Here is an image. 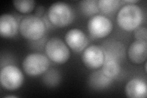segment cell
I'll list each match as a JSON object with an SVG mask.
<instances>
[{
	"mask_svg": "<svg viewBox=\"0 0 147 98\" xmlns=\"http://www.w3.org/2000/svg\"><path fill=\"white\" fill-rule=\"evenodd\" d=\"M143 20V12L141 8L135 4H127L124 6L117 17L119 26L121 29L131 31L139 28Z\"/></svg>",
	"mask_w": 147,
	"mask_h": 98,
	"instance_id": "obj_1",
	"label": "cell"
},
{
	"mask_svg": "<svg viewBox=\"0 0 147 98\" xmlns=\"http://www.w3.org/2000/svg\"><path fill=\"white\" fill-rule=\"evenodd\" d=\"M19 26L15 17L9 14H4L0 17V34L3 38L14 37L18 32Z\"/></svg>",
	"mask_w": 147,
	"mask_h": 98,
	"instance_id": "obj_11",
	"label": "cell"
},
{
	"mask_svg": "<svg viewBox=\"0 0 147 98\" xmlns=\"http://www.w3.org/2000/svg\"><path fill=\"white\" fill-rule=\"evenodd\" d=\"M119 0H99L98 5L99 10L105 14L111 13L116 10L120 5Z\"/></svg>",
	"mask_w": 147,
	"mask_h": 98,
	"instance_id": "obj_16",
	"label": "cell"
},
{
	"mask_svg": "<svg viewBox=\"0 0 147 98\" xmlns=\"http://www.w3.org/2000/svg\"><path fill=\"white\" fill-rule=\"evenodd\" d=\"M64 39L67 45L75 52H81L88 44V38L85 34L77 28L69 30Z\"/></svg>",
	"mask_w": 147,
	"mask_h": 98,
	"instance_id": "obj_9",
	"label": "cell"
},
{
	"mask_svg": "<svg viewBox=\"0 0 147 98\" xmlns=\"http://www.w3.org/2000/svg\"><path fill=\"white\" fill-rule=\"evenodd\" d=\"M13 4L17 10L22 13H29L35 6V2L33 0H18L13 1Z\"/></svg>",
	"mask_w": 147,
	"mask_h": 98,
	"instance_id": "obj_18",
	"label": "cell"
},
{
	"mask_svg": "<svg viewBox=\"0 0 147 98\" xmlns=\"http://www.w3.org/2000/svg\"><path fill=\"white\" fill-rule=\"evenodd\" d=\"M145 72H146V63H145Z\"/></svg>",
	"mask_w": 147,
	"mask_h": 98,
	"instance_id": "obj_22",
	"label": "cell"
},
{
	"mask_svg": "<svg viewBox=\"0 0 147 98\" xmlns=\"http://www.w3.org/2000/svg\"><path fill=\"white\" fill-rule=\"evenodd\" d=\"M90 34L94 38H103L107 36L113 29L112 23L104 16L96 15L92 17L87 25Z\"/></svg>",
	"mask_w": 147,
	"mask_h": 98,
	"instance_id": "obj_7",
	"label": "cell"
},
{
	"mask_svg": "<svg viewBox=\"0 0 147 98\" xmlns=\"http://www.w3.org/2000/svg\"><path fill=\"white\" fill-rule=\"evenodd\" d=\"M112 82L113 79L105 75L102 70L92 72L88 78L89 85L96 90H103L109 87Z\"/></svg>",
	"mask_w": 147,
	"mask_h": 98,
	"instance_id": "obj_14",
	"label": "cell"
},
{
	"mask_svg": "<svg viewBox=\"0 0 147 98\" xmlns=\"http://www.w3.org/2000/svg\"><path fill=\"white\" fill-rule=\"evenodd\" d=\"M48 18L52 24L58 27H65L74 19L71 6L66 3L57 2L52 4L48 10Z\"/></svg>",
	"mask_w": 147,
	"mask_h": 98,
	"instance_id": "obj_3",
	"label": "cell"
},
{
	"mask_svg": "<svg viewBox=\"0 0 147 98\" xmlns=\"http://www.w3.org/2000/svg\"><path fill=\"white\" fill-rule=\"evenodd\" d=\"M146 56L147 43L146 41L136 40L129 47L128 57L133 63L141 64L145 62Z\"/></svg>",
	"mask_w": 147,
	"mask_h": 98,
	"instance_id": "obj_10",
	"label": "cell"
},
{
	"mask_svg": "<svg viewBox=\"0 0 147 98\" xmlns=\"http://www.w3.org/2000/svg\"><path fill=\"white\" fill-rule=\"evenodd\" d=\"M60 80V74L56 69H52L45 72L43 76V81L49 87H55Z\"/></svg>",
	"mask_w": 147,
	"mask_h": 98,
	"instance_id": "obj_17",
	"label": "cell"
},
{
	"mask_svg": "<svg viewBox=\"0 0 147 98\" xmlns=\"http://www.w3.org/2000/svg\"><path fill=\"white\" fill-rule=\"evenodd\" d=\"M24 75L17 66L7 65L2 68L0 73L1 86L6 90L13 91L19 88L24 82Z\"/></svg>",
	"mask_w": 147,
	"mask_h": 98,
	"instance_id": "obj_6",
	"label": "cell"
},
{
	"mask_svg": "<svg viewBox=\"0 0 147 98\" xmlns=\"http://www.w3.org/2000/svg\"><path fill=\"white\" fill-rule=\"evenodd\" d=\"M105 59L102 64V71L111 78L117 77L121 71L120 64L117 57L111 52H104Z\"/></svg>",
	"mask_w": 147,
	"mask_h": 98,
	"instance_id": "obj_13",
	"label": "cell"
},
{
	"mask_svg": "<svg viewBox=\"0 0 147 98\" xmlns=\"http://www.w3.org/2000/svg\"><path fill=\"white\" fill-rule=\"evenodd\" d=\"M80 9L82 12L87 16H93L99 11L98 1L96 0H85L81 1Z\"/></svg>",
	"mask_w": 147,
	"mask_h": 98,
	"instance_id": "obj_15",
	"label": "cell"
},
{
	"mask_svg": "<svg viewBox=\"0 0 147 98\" xmlns=\"http://www.w3.org/2000/svg\"><path fill=\"white\" fill-rule=\"evenodd\" d=\"M125 2L127 3L128 4H135L137 2H139V1H137V0H132V1H125Z\"/></svg>",
	"mask_w": 147,
	"mask_h": 98,
	"instance_id": "obj_20",
	"label": "cell"
},
{
	"mask_svg": "<svg viewBox=\"0 0 147 98\" xmlns=\"http://www.w3.org/2000/svg\"><path fill=\"white\" fill-rule=\"evenodd\" d=\"M125 93L131 98H145L147 96V88L145 82L140 78H132L125 86Z\"/></svg>",
	"mask_w": 147,
	"mask_h": 98,
	"instance_id": "obj_12",
	"label": "cell"
},
{
	"mask_svg": "<svg viewBox=\"0 0 147 98\" xmlns=\"http://www.w3.org/2000/svg\"><path fill=\"white\" fill-rule=\"evenodd\" d=\"M135 38L137 40H142L146 41L147 38V31L146 28L145 27H140L137 28L135 30L134 32Z\"/></svg>",
	"mask_w": 147,
	"mask_h": 98,
	"instance_id": "obj_19",
	"label": "cell"
},
{
	"mask_svg": "<svg viewBox=\"0 0 147 98\" xmlns=\"http://www.w3.org/2000/svg\"><path fill=\"white\" fill-rule=\"evenodd\" d=\"M6 97H13V98H15V97H17V96H6Z\"/></svg>",
	"mask_w": 147,
	"mask_h": 98,
	"instance_id": "obj_21",
	"label": "cell"
},
{
	"mask_svg": "<svg viewBox=\"0 0 147 98\" xmlns=\"http://www.w3.org/2000/svg\"><path fill=\"white\" fill-rule=\"evenodd\" d=\"M20 32L25 38L37 41L42 38L46 32V26L42 19L33 15L25 17L19 25Z\"/></svg>",
	"mask_w": 147,
	"mask_h": 98,
	"instance_id": "obj_2",
	"label": "cell"
},
{
	"mask_svg": "<svg viewBox=\"0 0 147 98\" xmlns=\"http://www.w3.org/2000/svg\"><path fill=\"white\" fill-rule=\"evenodd\" d=\"M105 53L102 49L96 45H90L85 49L82 55V61L85 66L91 69H96L102 66Z\"/></svg>",
	"mask_w": 147,
	"mask_h": 98,
	"instance_id": "obj_8",
	"label": "cell"
},
{
	"mask_svg": "<svg viewBox=\"0 0 147 98\" xmlns=\"http://www.w3.org/2000/svg\"><path fill=\"white\" fill-rule=\"evenodd\" d=\"M45 52L53 62L62 64L69 59L70 51L66 44L58 38H52L45 44Z\"/></svg>",
	"mask_w": 147,
	"mask_h": 98,
	"instance_id": "obj_5",
	"label": "cell"
},
{
	"mask_svg": "<svg viewBox=\"0 0 147 98\" xmlns=\"http://www.w3.org/2000/svg\"><path fill=\"white\" fill-rule=\"evenodd\" d=\"M49 65L48 57L39 53L27 55L22 63L25 72L30 76H38L45 73L48 70Z\"/></svg>",
	"mask_w": 147,
	"mask_h": 98,
	"instance_id": "obj_4",
	"label": "cell"
}]
</instances>
